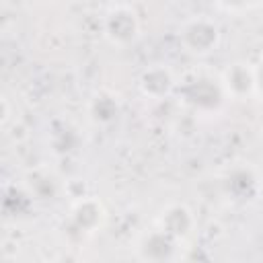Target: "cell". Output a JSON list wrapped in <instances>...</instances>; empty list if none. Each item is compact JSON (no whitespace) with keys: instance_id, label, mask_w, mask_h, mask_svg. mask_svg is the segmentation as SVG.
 <instances>
[{"instance_id":"cell-1","label":"cell","mask_w":263,"mask_h":263,"mask_svg":"<svg viewBox=\"0 0 263 263\" xmlns=\"http://www.w3.org/2000/svg\"><path fill=\"white\" fill-rule=\"evenodd\" d=\"M177 95L179 101L199 117H214L222 113L226 101L230 99L224 88L222 76L203 70H191L183 78H179Z\"/></svg>"},{"instance_id":"cell-2","label":"cell","mask_w":263,"mask_h":263,"mask_svg":"<svg viewBox=\"0 0 263 263\" xmlns=\"http://www.w3.org/2000/svg\"><path fill=\"white\" fill-rule=\"evenodd\" d=\"M179 43L183 45V49L187 53H191L195 58H205L220 47L222 29H220L218 21H214L205 14H195L181 23Z\"/></svg>"},{"instance_id":"cell-3","label":"cell","mask_w":263,"mask_h":263,"mask_svg":"<svg viewBox=\"0 0 263 263\" xmlns=\"http://www.w3.org/2000/svg\"><path fill=\"white\" fill-rule=\"evenodd\" d=\"M101 29L109 43H113L117 47H125V45H132L140 37L142 23L132 4L119 2L105 10Z\"/></svg>"},{"instance_id":"cell-4","label":"cell","mask_w":263,"mask_h":263,"mask_svg":"<svg viewBox=\"0 0 263 263\" xmlns=\"http://www.w3.org/2000/svg\"><path fill=\"white\" fill-rule=\"evenodd\" d=\"M183 240L154 224L150 230H146L138 242V257L144 261H171L181 257Z\"/></svg>"},{"instance_id":"cell-5","label":"cell","mask_w":263,"mask_h":263,"mask_svg":"<svg viewBox=\"0 0 263 263\" xmlns=\"http://www.w3.org/2000/svg\"><path fill=\"white\" fill-rule=\"evenodd\" d=\"M177 84H179V78L166 64H152V66L144 68L138 78L140 92L154 101L166 99L173 92H177Z\"/></svg>"},{"instance_id":"cell-6","label":"cell","mask_w":263,"mask_h":263,"mask_svg":"<svg viewBox=\"0 0 263 263\" xmlns=\"http://www.w3.org/2000/svg\"><path fill=\"white\" fill-rule=\"evenodd\" d=\"M222 82L224 88L228 92L230 99H247V97H255V72H253V64L236 60L232 64H228L222 72Z\"/></svg>"},{"instance_id":"cell-7","label":"cell","mask_w":263,"mask_h":263,"mask_svg":"<svg viewBox=\"0 0 263 263\" xmlns=\"http://www.w3.org/2000/svg\"><path fill=\"white\" fill-rule=\"evenodd\" d=\"M154 224H158L160 228H164L166 232H171L173 236H177L179 240L187 242V238L191 236V232L195 228V218H193V214H191V210L187 205H183V203H171V205H166L158 214V218H156Z\"/></svg>"},{"instance_id":"cell-8","label":"cell","mask_w":263,"mask_h":263,"mask_svg":"<svg viewBox=\"0 0 263 263\" xmlns=\"http://www.w3.org/2000/svg\"><path fill=\"white\" fill-rule=\"evenodd\" d=\"M70 220L76 226V230H80L84 234H92L97 228H101V224L105 220V210H103L101 201H97L92 197H84L72 205Z\"/></svg>"},{"instance_id":"cell-9","label":"cell","mask_w":263,"mask_h":263,"mask_svg":"<svg viewBox=\"0 0 263 263\" xmlns=\"http://www.w3.org/2000/svg\"><path fill=\"white\" fill-rule=\"evenodd\" d=\"M220 10L232 12V14H245L249 10H255L263 4V0H212Z\"/></svg>"},{"instance_id":"cell-10","label":"cell","mask_w":263,"mask_h":263,"mask_svg":"<svg viewBox=\"0 0 263 263\" xmlns=\"http://www.w3.org/2000/svg\"><path fill=\"white\" fill-rule=\"evenodd\" d=\"M253 72H255V99L263 103V53L253 64Z\"/></svg>"}]
</instances>
